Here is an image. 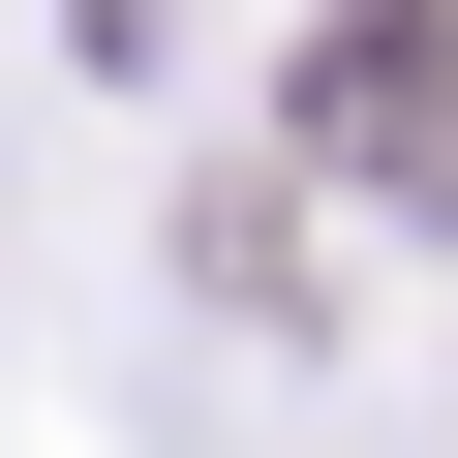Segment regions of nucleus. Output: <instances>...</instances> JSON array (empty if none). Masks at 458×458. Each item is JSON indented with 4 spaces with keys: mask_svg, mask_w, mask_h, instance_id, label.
Segmentation results:
<instances>
[{
    "mask_svg": "<svg viewBox=\"0 0 458 458\" xmlns=\"http://www.w3.org/2000/svg\"><path fill=\"white\" fill-rule=\"evenodd\" d=\"M336 153L458 183V0H336Z\"/></svg>",
    "mask_w": 458,
    "mask_h": 458,
    "instance_id": "obj_1",
    "label": "nucleus"
}]
</instances>
